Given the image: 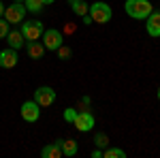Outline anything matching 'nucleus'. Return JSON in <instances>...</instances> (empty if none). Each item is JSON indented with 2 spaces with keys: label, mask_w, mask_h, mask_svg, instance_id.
<instances>
[{
  "label": "nucleus",
  "mask_w": 160,
  "mask_h": 158,
  "mask_svg": "<svg viewBox=\"0 0 160 158\" xmlns=\"http://www.w3.org/2000/svg\"><path fill=\"white\" fill-rule=\"evenodd\" d=\"M34 103L38 107H51L56 103V90L49 85H41L34 90Z\"/></svg>",
  "instance_id": "obj_4"
},
{
  "label": "nucleus",
  "mask_w": 160,
  "mask_h": 158,
  "mask_svg": "<svg viewBox=\"0 0 160 158\" xmlns=\"http://www.w3.org/2000/svg\"><path fill=\"white\" fill-rule=\"evenodd\" d=\"M68 7L73 9L75 15H79V17H83L88 13V9H90V4H86L83 0H68Z\"/></svg>",
  "instance_id": "obj_15"
},
{
  "label": "nucleus",
  "mask_w": 160,
  "mask_h": 158,
  "mask_svg": "<svg viewBox=\"0 0 160 158\" xmlns=\"http://www.w3.org/2000/svg\"><path fill=\"white\" fill-rule=\"evenodd\" d=\"M75 128L79 130V133H90L92 128H94V124H96V120H94V115L90 113V111H77V118H75Z\"/></svg>",
  "instance_id": "obj_7"
},
{
  "label": "nucleus",
  "mask_w": 160,
  "mask_h": 158,
  "mask_svg": "<svg viewBox=\"0 0 160 158\" xmlns=\"http://www.w3.org/2000/svg\"><path fill=\"white\" fill-rule=\"evenodd\" d=\"M56 0H43V7H47V4H53Z\"/></svg>",
  "instance_id": "obj_24"
},
{
  "label": "nucleus",
  "mask_w": 160,
  "mask_h": 158,
  "mask_svg": "<svg viewBox=\"0 0 160 158\" xmlns=\"http://www.w3.org/2000/svg\"><path fill=\"white\" fill-rule=\"evenodd\" d=\"M62 118H64L66 122H71V124H73V122H75V118H77V109H73V107L64 109V113H62Z\"/></svg>",
  "instance_id": "obj_21"
},
{
  "label": "nucleus",
  "mask_w": 160,
  "mask_h": 158,
  "mask_svg": "<svg viewBox=\"0 0 160 158\" xmlns=\"http://www.w3.org/2000/svg\"><path fill=\"white\" fill-rule=\"evenodd\" d=\"M4 15V4H2V0H0V17Z\"/></svg>",
  "instance_id": "obj_25"
},
{
  "label": "nucleus",
  "mask_w": 160,
  "mask_h": 158,
  "mask_svg": "<svg viewBox=\"0 0 160 158\" xmlns=\"http://www.w3.org/2000/svg\"><path fill=\"white\" fill-rule=\"evenodd\" d=\"M43 45L45 49H49V51H56V49L60 47L62 43H64V37H62L60 30H56V28H49V30H43Z\"/></svg>",
  "instance_id": "obj_6"
},
{
  "label": "nucleus",
  "mask_w": 160,
  "mask_h": 158,
  "mask_svg": "<svg viewBox=\"0 0 160 158\" xmlns=\"http://www.w3.org/2000/svg\"><path fill=\"white\" fill-rule=\"evenodd\" d=\"M88 15L92 17V22H94V24H107L113 13H111L109 4H105V2H94V4H90Z\"/></svg>",
  "instance_id": "obj_2"
},
{
  "label": "nucleus",
  "mask_w": 160,
  "mask_h": 158,
  "mask_svg": "<svg viewBox=\"0 0 160 158\" xmlns=\"http://www.w3.org/2000/svg\"><path fill=\"white\" fill-rule=\"evenodd\" d=\"M7 43H9V47L11 49H19L26 45V38L22 34V30H9V34H7Z\"/></svg>",
  "instance_id": "obj_12"
},
{
  "label": "nucleus",
  "mask_w": 160,
  "mask_h": 158,
  "mask_svg": "<svg viewBox=\"0 0 160 158\" xmlns=\"http://www.w3.org/2000/svg\"><path fill=\"white\" fill-rule=\"evenodd\" d=\"M81 19H83V24H86V26L94 24V22H92V17H90V15H88V13H86V15H83V17H81Z\"/></svg>",
  "instance_id": "obj_22"
},
{
  "label": "nucleus",
  "mask_w": 160,
  "mask_h": 158,
  "mask_svg": "<svg viewBox=\"0 0 160 158\" xmlns=\"http://www.w3.org/2000/svg\"><path fill=\"white\" fill-rule=\"evenodd\" d=\"M92 158H102V150H94V152H92Z\"/></svg>",
  "instance_id": "obj_23"
},
{
  "label": "nucleus",
  "mask_w": 160,
  "mask_h": 158,
  "mask_svg": "<svg viewBox=\"0 0 160 158\" xmlns=\"http://www.w3.org/2000/svg\"><path fill=\"white\" fill-rule=\"evenodd\" d=\"M41 156L43 158H62L64 156V154H62V139H56L53 143L45 145L41 150Z\"/></svg>",
  "instance_id": "obj_11"
},
{
  "label": "nucleus",
  "mask_w": 160,
  "mask_h": 158,
  "mask_svg": "<svg viewBox=\"0 0 160 158\" xmlns=\"http://www.w3.org/2000/svg\"><path fill=\"white\" fill-rule=\"evenodd\" d=\"M94 145L100 147V150H105V147L109 145V137H107L105 133H96L94 135Z\"/></svg>",
  "instance_id": "obj_18"
},
{
  "label": "nucleus",
  "mask_w": 160,
  "mask_h": 158,
  "mask_svg": "<svg viewBox=\"0 0 160 158\" xmlns=\"http://www.w3.org/2000/svg\"><path fill=\"white\" fill-rule=\"evenodd\" d=\"M156 96H158V100H160V85H158V92H156Z\"/></svg>",
  "instance_id": "obj_26"
},
{
  "label": "nucleus",
  "mask_w": 160,
  "mask_h": 158,
  "mask_svg": "<svg viewBox=\"0 0 160 158\" xmlns=\"http://www.w3.org/2000/svg\"><path fill=\"white\" fill-rule=\"evenodd\" d=\"M19 113H22V118H24L26 122H30V124H34V122L41 118V109H38V105L34 100H26L24 105H22V109H19Z\"/></svg>",
  "instance_id": "obj_8"
},
{
  "label": "nucleus",
  "mask_w": 160,
  "mask_h": 158,
  "mask_svg": "<svg viewBox=\"0 0 160 158\" xmlns=\"http://www.w3.org/2000/svg\"><path fill=\"white\" fill-rule=\"evenodd\" d=\"M102 158H126V152H124L122 147H111L107 145L102 150Z\"/></svg>",
  "instance_id": "obj_16"
},
{
  "label": "nucleus",
  "mask_w": 160,
  "mask_h": 158,
  "mask_svg": "<svg viewBox=\"0 0 160 158\" xmlns=\"http://www.w3.org/2000/svg\"><path fill=\"white\" fill-rule=\"evenodd\" d=\"M56 51H58V58H60V60H71V56H73V49L66 47L64 43H62V45L56 49Z\"/></svg>",
  "instance_id": "obj_19"
},
{
  "label": "nucleus",
  "mask_w": 160,
  "mask_h": 158,
  "mask_svg": "<svg viewBox=\"0 0 160 158\" xmlns=\"http://www.w3.org/2000/svg\"><path fill=\"white\" fill-rule=\"evenodd\" d=\"M17 60H19V56H17V49H2L0 51V69H13V66H17Z\"/></svg>",
  "instance_id": "obj_10"
},
{
  "label": "nucleus",
  "mask_w": 160,
  "mask_h": 158,
  "mask_svg": "<svg viewBox=\"0 0 160 158\" xmlns=\"http://www.w3.org/2000/svg\"><path fill=\"white\" fill-rule=\"evenodd\" d=\"M26 49H28V56L32 58V60H41L43 58V54H45V45L43 43H38V41H26Z\"/></svg>",
  "instance_id": "obj_13"
},
{
  "label": "nucleus",
  "mask_w": 160,
  "mask_h": 158,
  "mask_svg": "<svg viewBox=\"0 0 160 158\" xmlns=\"http://www.w3.org/2000/svg\"><path fill=\"white\" fill-rule=\"evenodd\" d=\"M24 4H26V11H30V13L43 11V0H24Z\"/></svg>",
  "instance_id": "obj_17"
},
{
  "label": "nucleus",
  "mask_w": 160,
  "mask_h": 158,
  "mask_svg": "<svg viewBox=\"0 0 160 158\" xmlns=\"http://www.w3.org/2000/svg\"><path fill=\"white\" fill-rule=\"evenodd\" d=\"M9 24H22L26 17V4L24 2H13L11 7H4V15H2Z\"/></svg>",
  "instance_id": "obj_3"
},
{
  "label": "nucleus",
  "mask_w": 160,
  "mask_h": 158,
  "mask_svg": "<svg viewBox=\"0 0 160 158\" xmlns=\"http://www.w3.org/2000/svg\"><path fill=\"white\" fill-rule=\"evenodd\" d=\"M9 30H11V24H9L4 17H0V38H7Z\"/></svg>",
  "instance_id": "obj_20"
},
{
  "label": "nucleus",
  "mask_w": 160,
  "mask_h": 158,
  "mask_svg": "<svg viewBox=\"0 0 160 158\" xmlns=\"http://www.w3.org/2000/svg\"><path fill=\"white\" fill-rule=\"evenodd\" d=\"M79 152V145H77V141L75 139H62V154L64 156H75Z\"/></svg>",
  "instance_id": "obj_14"
},
{
  "label": "nucleus",
  "mask_w": 160,
  "mask_h": 158,
  "mask_svg": "<svg viewBox=\"0 0 160 158\" xmlns=\"http://www.w3.org/2000/svg\"><path fill=\"white\" fill-rule=\"evenodd\" d=\"M145 30H148L149 37H154V38L160 37V11H152L145 17Z\"/></svg>",
  "instance_id": "obj_9"
},
{
  "label": "nucleus",
  "mask_w": 160,
  "mask_h": 158,
  "mask_svg": "<svg viewBox=\"0 0 160 158\" xmlns=\"http://www.w3.org/2000/svg\"><path fill=\"white\" fill-rule=\"evenodd\" d=\"M22 34H24L26 41H38V38L43 37V24L37 22V19H30V22H22Z\"/></svg>",
  "instance_id": "obj_5"
},
{
  "label": "nucleus",
  "mask_w": 160,
  "mask_h": 158,
  "mask_svg": "<svg viewBox=\"0 0 160 158\" xmlns=\"http://www.w3.org/2000/svg\"><path fill=\"white\" fill-rule=\"evenodd\" d=\"M124 9H126V15L132 17V19H145L149 13L154 11L149 0H126Z\"/></svg>",
  "instance_id": "obj_1"
},
{
  "label": "nucleus",
  "mask_w": 160,
  "mask_h": 158,
  "mask_svg": "<svg viewBox=\"0 0 160 158\" xmlns=\"http://www.w3.org/2000/svg\"><path fill=\"white\" fill-rule=\"evenodd\" d=\"M13 2H24V0H13Z\"/></svg>",
  "instance_id": "obj_27"
}]
</instances>
